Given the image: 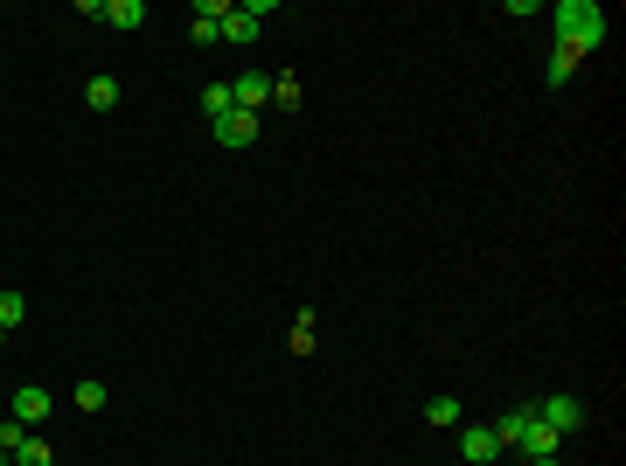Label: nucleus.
<instances>
[{
  "mask_svg": "<svg viewBox=\"0 0 626 466\" xmlns=\"http://www.w3.org/2000/svg\"><path fill=\"white\" fill-rule=\"evenodd\" d=\"M557 42L578 49V56L599 49V42H606V14H599L592 0H564V7H557Z\"/></svg>",
  "mask_w": 626,
  "mask_h": 466,
  "instance_id": "nucleus-1",
  "label": "nucleus"
},
{
  "mask_svg": "<svg viewBox=\"0 0 626 466\" xmlns=\"http://www.w3.org/2000/svg\"><path fill=\"white\" fill-rule=\"evenodd\" d=\"M272 14V0H244V7H230L223 14V42H258V21Z\"/></svg>",
  "mask_w": 626,
  "mask_h": 466,
  "instance_id": "nucleus-2",
  "label": "nucleus"
},
{
  "mask_svg": "<svg viewBox=\"0 0 626 466\" xmlns=\"http://www.w3.org/2000/svg\"><path fill=\"white\" fill-rule=\"evenodd\" d=\"M230 98H237V112H265V105H272V70H244V77H230Z\"/></svg>",
  "mask_w": 626,
  "mask_h": 466,
  "instance_id": "nucleus-3",
  "label": "nucleus"
},
{
  "mask_svg": "<svg viewBox=\"0 0 626 466\" xmlns=\"http://www.w3.org/2000/svg\"><path fill=\"white\" fill-rule=\"evenodd\" d=\"M49 411H56V404H49V390H42V383H21V390H14V404H7V418H14V425H42Z\"/></svg>",
  "mask_w": 626,
  "mask_h": 466,
  "instance_id": "nucleus-4",
  "label": "nucleus"
},
{
  "mask_svg": "<svg viewBox=\"0 0 626 466\" xmlns=\"http://www.w3.org/2000/svg\"><path fill=\"white\" fill-rule=\"evenodd\" d=\"M536 418L564 439V432H578V425H585V404H578V397H543V404H536Z\"/></svg>",
  "mask_w": 626,
  "mask_h": 466,
  "instance_id": "nucleus-5",
  "label": "nucleus"
},
{
  "mask_svg": "<svg viewBox=\"0 0 626 466\" xmlns=\"http://www.w3.org/2000/svg\"><path fill=\"white\" fill-rule=\"evenodd\" d=\"M460 460H467V466L501 460V439H494V425H460Z\"/></svg>",
  "mask_w": 626,
  "mask_h": 466,
  "instance_id": "nucleus-6",
  "label": "nucleus"
},
{
  "mask_svg": "<svg viewBox=\"0 0 626 466\" xmlns=\"http://www.w3.org/2000/svg\"><path fill=\"white\" fill-rule=\"evenodd\" d=\"M216 140H223V147H251V140H258V112H230V119L216 126Z\"/></svg>",
  "mask_w": 626,
  "mask_h": 466,
  "instance_id": "nucleus-7",
  "label": "nucleus"
},
{
  "mask_svg": "<svg viewBox=\"0 0 626 466\" xmlns=\"http://www.w3.org/2000/svg\"><path fill=\"white\" fill-rule=\"evenodd\" d=\"M98 21H112V28H140L147 7H140V0H98Z\"/></svg>",
  "mask_w": 626,
  "mask_h": 466,
  "instance_id": "nucleus-8",
  "label": "nucleus"
},
{
  "mask_svg": "<svg viewBox=\"0 0 626 466\" xmlns=\"http://www.w3.org/2000/svg\"><path fill=\"white\" fill-rule=\"evenodd\" d=\"M425 425H439V432H460V425H467L460 397H432V404H425Z\"/></svg>",
  "mask_w": 626,
  "mask_h": 466,
  "instance_id": "nucleus-9",
  "label": "nucleus"
},
{
  "mask_svg": "<svg viewBox=\"0 0 626 466\" xmlns=\"http://www.w3.org/2000/svg\"><path fill=\"white\" fill-rule=\"evenodd\" d=\"M515 453H529V460H550V453H557V432H550V425L536 418V425H529V432L515 439Z\"/></svg>",
  "mask_w": 626,
  "mask_h": 466,
  "instance_id": "nucleus-10",
  "label": "nucleus"
},
{
  "mask_svg": "<svg viewBox=\"0 0 626 466\" xmlns=\"http://www.w3.org/2000/svg\"><path fill=\"white\" fill-rule=\"evenodd\" d=\"M529 425H536V404H522V411H508V418L494 425V439H501V453H508V446H515V439H522Z\"/></svg>",
  "mask_w": 626,
  "mask_h": 466,
  "instance_id": "nucleus-11",
  "label": "nucleus"
},
{
  "mask_svg": "<svg viewBox=\"0 0 626 466\" xmlns=\"http://www.w3.org/2000/svg\"><path fill=\"white\" fill-rule=\"evenodd\" d=\"M84 105H91V112H112V105H119V77H91V84H84Z\"/></svg>",
  "mask_w": 626,
  "mask_h": 466,
  "instance_id": "nucleus-12",
  "label": "nucleus"
},
{
  "mask_svg": "<svg viewBox=\"0 0 626 466\" xmlns=\"http://www.w3.org/2000/svg\"><path fill=\"white\" fill-rule=\"evenodd\" d=\"M202 112H209V119L223 126V119L237 112V98H230V84H202Z\"/></svg>",
  "mask_w": 626,
  "mask_h": 466,
  "instance_id": "nucleus-13",
  "label": "nucleus"
},
{
  "mask_svg": "<svg viewBox=\"0 0 626 466\" xmlns=\"http://www.w3.org/2000/svg\"><path fill=\"white\" fill-rule=\"evenodd\" d=\"M14 466H56V453H49V446L28 432V439H21V453H14Z\"/></svg>",
  "mask_w": 626,
  "mask_h": 466,
  "instance_id": "nucleus-14",
  "label": "nucleus"
},
{
  "mask_svg": "<svg viewBox=\"0 0 626 466\" xmlns=\"http://www.w3.org/2000/svg\"><path fill=\"white\" fill-rule=\"evenodd\" d=\"M21 313H28V300H21V293H0V334H14V327H21Z\"/></svg>",
  "mask_w": 626,
  "mask_h": 466,
  "instance_id": "nucleus-15",
  "label": "nucleus"
},
{
  "mask_svg": "<svg viewBox=\"0 0 626 466\" xmlns=\"http://www.w3.org/2000/svg\"><path fill=\"white\" fill-rule=\"evenodd\" d=\"M571 70H578V49H564V42H557V49H550V84H564Z\"/></svg>",
  "mask_w": 626,
  "mask_h": 466,
  "instance_id": "nucleus-16",
  "label": "nucleus"
},
{
  "mask_svg": "<svg viewBox=\"0 0 626 466\" xmlns=\"http://www.w3.org/2000/svg\"><path fill=\"white\" fill-rule=\"evenodd\" d=\"M21 439H28V425H14V418H0V453H7V460L21 453Z\"/></svg>",
  "mask_w": 626,
  "mask_h": 466,
  "instance_id": "nucleus-17",
  "label": "nucleus"
},
{
  "mask_svg": "<svg viewBox=\"0 0 626 466\" xmlns=\"http://www.w3.org/2000/svg\"><path fill=\"white\" fill-rule=\"evenodd\" d=\"M272 98H279V112H293V105H300V84H293V77H272Z\"/></svg>",
  "mask_w": 626,
  "mask_h": 466,
  "instance_id": "nucleus-18",
  "label": "nucleus"
},
{
  "mask_svg": "<svg viewBox=\"0 0 626 466\" xmlns=\"http://www.w3.org/2000/svg\"><path fill=\"white\" fill-rule=\"evenodd\" d=\"M77 411H105V383H77Z\"/></svg>",
  "mask_w": 626,
  "mask_h": 466,
  "instance_id": "nucleus-19",
  "label": "nucleus"
},
{
  "mask_svg": "<svg viewBox=\"0 0 626 466\" xmlns=\"http://www.w3.org/2000/svg\"><path fill=\"white\" fill-rule=\"evenodd\" d=\"M313 348V313H300V327H293V355H307Z\"/></svg>",
  "mask_w": 626,
  "mask_h": 466,
  "instance_id": "nucleus-20",
  "label": "nucleus"
},
{
  "mask_svg": "<svg viewBox=\"0 0 626 466\" xmlns=\"http://www.w3.org/2000/svg\"><path fill=\"white\" fill-rule=\"evenodd\" d=\"M536 466H557V453H550V460H536Z\"/></svg>",
  "mask_w": 626,
  "mask_h": 466,
  "instance_id": "nucleus-21",
  "label": "nucleus"
},
{
  "mask_svg": "<svg viewBox=\"0 0 626 466\" xmlns=\"http://www.w3.org/2000/svg\"><path fill=\"white\" fill-rule=\"evenodd\" d=\"M0 466H14V460H7V453H0Z\"/></svg>",
  "mask_w": 626,
  "mask_h": 466,
  "instance_id": "nucleus-22",
  "label": "nucleus"
},
{
  "mask_svg": "<svg viewBox=\"0 0 626 466\" xmlns=\"http://www.w3.org/2000/svg\"><path fill=\"white\" fill-rule=\"evenodd\" d=\"M0 348H7V334H0Z\"/></svg>",
  "mask_w": 626,
  "mask_h": 466,
  "instance_id": "nucleus-23",
  "label": "nucleus"
}]
</instances>
